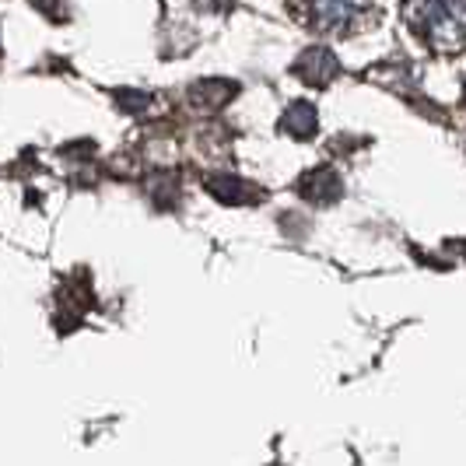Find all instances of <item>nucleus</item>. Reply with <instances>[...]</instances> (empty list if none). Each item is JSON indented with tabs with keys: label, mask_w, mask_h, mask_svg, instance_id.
<instances>
[{
	"label": "nucleus",
	"mask_w": 466,
	"mask_h": 466,
	"mask_svg": "<svg viewBox=\"0 0 466 466\" xmlns=\"http://www.w3.org/2000/svg\"><path fill=\"white\" fill-rule=\"evenodd\" d=\"M410 28L439 53H460L466 46V0H407Z\"/></svg>",
	"instance_id": "obj_1"
},
{
	"label": "nucleus",
	"mask_w": 466,
	"mask_h": 466,
	"mask_svg": "<svg viewBox=\"0 0 466 466\" xmlns=\"http://www.w3.org/2000/svg\"><path fill=\"white\" fill-rule=\"evenodd\" d=\"M365 4L369 0H299V15L305 18V25L319 32H344L358 22Z\"/></svg>",
	"instance_id": "obj_2"
},
{
	"label": "nucleus",
	"mask_w": 466,
	"mask_h": 466,
	"mask_svg": "<svg viewBox=\"0 0 466 466\" xmlns=\"http://www.w3.org/2000/svg\"><path fill=\"white\" fill-rule=\"evenodd\" d=\"M299 197H302L305 204L329 208V204H337L344 197V183H340V176L333 168H316L305 179H299Z\"/></svg>",
	"instance_id": "obj_3"
},
{
	"label": "nucleus",
	"mask_w": 466,
	"mask_h": 466,
	"mask_svg": "<svg viewBox=\"0 0 466 466\" xmlns=\"http://www.w3.org/2000/svg\"><path fill=\"white\" fill-rule=\"evenodd\" d=\"M337 56L329 53V49L323 46H312L305 49L302 56H299V64H295V74L302 77L305 85H316V88H323V85H329L333 77H337Z\"/></svg>",
	"instance_id": "obj_4"
},
{
	"label": "nucleus",
	"mask_w": 466,
	"mask_h": 466,
	"mask_svg": "<svg viewBox=\"0 0 466 466\" xmlns=\"http://www.w3.org/2000/svg\"><path fill=\"white\" fill-rule=\"evenodd\" d=\"M208 193L218 200V204H225V208H242V204H249V200H259V189H253L246 179H238V176H208Z\"/></svg>",
	"instance_id": "obj_5"
},
{
	"label": "nucleus",
	"mask_w": 466,
	"mask_h": 466,
	"mask_svg": "<svg viewBox=\"0 0 466 466\" xmlns=\"http://www.w3.org/2000/svg\"><path fill=\"white\" fill-rule=\"evenodd\" d=\"M280 130L291 137H312L316 134V109L309 102H295L288 106V113L280 119Z\"/></svg>",
	"instance_id": "obj_6"
},
{
	"label": "nucleus",
	"mask_w": 466,
	"mask_h": 466,
	"mask_svg": "<svg viewBox=\"0 0 466 466\" xmlns=\"http://www.w3.org/2000/svg\"><path fill=\"white\" fill-rule=\"evenodd\" d=\"M235 95V85L228 81H200L197 88H193V98L197 102H208V106H221V102H228Z\"/></svg>",
	"instance_id": "obj_7"
},
{
	"label": "nucleus",
	"mask_w": 466,
	"mask_h": 466,
	"mask_svg": "<svg viewBox=\"0 0 466 466\" xmlns=\"http://www.w3.org/2000/svg\"><path fill=\"white\" fill-rule=\"evenodd\" d=\"M442 257L449 259V263H452V259H466V238H445Z\"/></svg>",
	"instance_id": "obj_8"
},
{
	"label": "nucleus",
	"mask_w": 466,
	"mask_h": 466,
	"mask_svg": "<svg viewBox=\"0 0 466 466\" xmlns=\"http://www.w3.org/2000/svg\"><path fill=\"white\" fill-rule=\"evenodd\" d=\"M119 102H123V109H134V113H137V109H144V106H147V95H119Z\"/></svg>",
	"instance_id": "obj_9"
},
{
	"label": "nucleus",
	"mask_w": 466,
	"mask_h": 466,
	"mask_svg": "<svg viewBox=\"0 0 466 466\" xmlns=\"http://www.w3.org/2000/svg\"><path fill=\"white\" fill-rule=\"evenodd\" d=\"M225 4H228V0H204V4H200V7H204V11H221V7H225Z\"/></svg>",
	"instance_id": "obj_10"
}]
</instances>
